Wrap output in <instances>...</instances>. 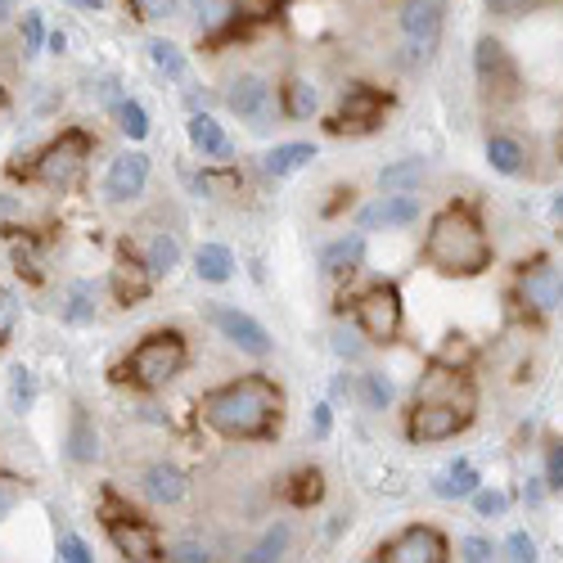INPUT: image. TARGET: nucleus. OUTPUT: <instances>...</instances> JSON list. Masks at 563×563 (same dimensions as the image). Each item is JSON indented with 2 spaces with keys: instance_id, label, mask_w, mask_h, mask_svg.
Instances as JSON below:
<instances>
[{
  "instance_id": "nucleus-45",
  "label": "nucleus",
  "mask_w": 563,
  "mask_h": 563,
  "mask_svg": "<svg viewBox=\"0 0 563 563\" xmlns=\"http://www.w3.org/2000/svg\"><path fill=\"white\" fill-rule=\"evenodd\" d=\"M536 5H541V0H487V10L500 14V19H518V14L536 10Z\"/></svg>"
},
{
  "instance_id": "nucleus-51",
  "label": "nucleus",
  "mask_w": 563,
  "mask_h": 563,
  "mask_svg": "<svg viewBox=\"0 0 563 563\" xmlns=\"http://www.w3.org/2000/svg\"><path fill=\"white\" fill-rule=\"evenodd\" d=\"M163 559H176V563H199V559H208V550H203V545H172V550H163Z\"/></svg>"
},
{
  "instance_id": "nucleus-39",
  "label": "nucleus",
  "mask_w": 563,
  "mask_h": 563,
  "mask_svg": "<svg viewBox=\"0 0 563 563\" xmlns=\"http://www.w3.org/2000/svg\"><path fill=\"white\" fill-rule=\"evenodd\" d=\"M230 14V0H199V32H217Z\"/></svg>"
},
{
  "instance_id": "nucleus-14",
  "label": "nucleus",
  "mask_w": 563,
  "mask_h": 563,
  "mask_svg": "<svg viewBox=\"0 0 563 563\" xmlns=\"http://www.w3.org/2000/svg\"><path fill=\"white\" fill-rule=\"evenodd\" d=\"M149 185V158L140 149H127L109 163V176H104V199L109 203H131L136 194H145Z\"/></svg>"
},
{
  "instance_id": "nucleus-36",
  "label": "nucleus",
  "mask_w": 563,
  "mask_h": 563,
  "mask_svg": "<svg viewBox=\"0 0 563 563\" xmlns=\"http://www.w3.org/2000/svg\"><path fill=\"white\" fill-rule=\"evenodd\" d=\"M469 500H473V514L478 518H500L509 509V496L505 491H496V487H478Z\"/></svg>"
},
{
  "instance_id": "nucleus-34",
  "label": "nucleus",
  "mask_w": 563,
  "mask_h": 563,
  "mask_svg": "<svg viewBox=\"0 0 563 563\" xmlns=\"http://www.w3.org/2000/svg\"><path fill=\"white\" fill-rule=\"evenodd\" d=\"M32 401H37V374L19 365V370H14V379H10V406H14V415L32 410Z\"/></svg>"
},
{
  "instance_id": "nucleus-32",
  "label": "nucleus",
  "mask_w": 563,
  "mask_h": 563,
  "mask_svg": "<svg viewBox=\"0 0 563 563\" xmlns=\"http://www.w3.org/2000/svg\"><path fill=\"white\" fill-rule=\"evenodd\" d=\"M316 104H320V95H316V86H311V82L293 77V82L284 86V113H289V118H311V113H316Z\"/></svg>"
},
{
  "instance_id": "nucleus-10",
  "label": "nucleus",
  "mask_w": 563,
  "mask_h": 563,
  "mask_svg": "<svg viewBox=\"0 0 563 563\" xmlns=\"http://www.w3.org/2000/svg\"><path fill=\"white\" fill-rule=\"evenodd\" d=\"M374 559L383 563H442L446 559V536L437 527H406L392 541L379 545Z\"/></svg>"
},
{
  "instance_id": "nucleus-44",
  "label": "nucleus",
  "mask_w": 563,
  "mask_h": 563,
  "mask_svg": "<svg viewBox=\"0 0 563 563\" xmlns=\"http://www.w3.org/2000/svg\"><path fill=\"white\" fill-rule=\"evenodd\" d=\"M505 550H509V559H518V563H532L536 559V541L527 532H509Z\"/></svg>"
},
{
  "instance_id": "nucleus-30",
  "label": "nucleus",
  "mask_w": 563,
  "mask_h": 563,
  "mask_svg": "<svg viewBox=\"0 0 563 563\" xmlns=\"http://www.w3.org/2000/svg\"><path fill=\"white\" fill-rule=\"evenodd\" d=\"M64 320H68V325H91V320H95V284L91 280H77L73 289H68Z\"/></svg>"
},
{
  "instance_id": "nucleus-42",
  "label": "nucleus",
  "mask_w": 563,
  "mask_h": 563,
  "mask_svg": "<svg viewBox=\"0 0 563 563\" xmlns=\"http://www.w3.org/2000/svg\"><path fill=\"white\" fill-rule=\"evenodd\" d=\"M176 5H181V0H131V10H136L140 19H172Z\"/></svg>"
},
{
  "instance_id": "nucleus-19",
  "label": "nucleus",
  "mask_w": 563,
  "mask_h": 563,
  "mask_svg": "<svg viewBox=\"0 0 563 563\" xmlns=\"http://www.w3.org/2000/svg\"><path fill=\"white\" fill-rule=\"evenodd\" d=\"M190 145L199 149L203 158H230V136L221 131L217 118H208V113H190Z\"/></svg>"
},
{
  "instance_id": "nucleus-7",
  "label": "nucleus",
  "mask_w": 563,
  "mask_h": 563,
  "mask_svg": "<svg viewBox=\"0 0 563 563\" xmlns=\"http://www.w3.org/2000/svg\"><path fill=\"white\" fill-rule=\"evenodd\" d=\"M473 73H478V86L487 91V100H514L518 95V68L500 41L482 37L473 46Z\"/></svg>"
},
{
  "instance_id": "nucleus-54",
  "label": "nucleus",
  "mask_w": 563,
  "mask_h": 563,
  "mask_svg": "<svg viewBox=\"0 0 563 563\" xmlns=\"http://www.w3.org/2000/svg\"><path fill=\"white\" fill-rule=\"evenodd\" d=\"M46 46L55 50V55H64V50H68V37H64V32H50V37H46Z\"/></svg>"
},
{
  "instance_id": "nucleus-22",
  "label": "nucleus",
  "mask_w": 563,
  "mask_h": 563,
  "mask_svg": "<svg viewBox=\"0 0 563 563\" xmlns=\"http://www.w3.org/2000/svg\"><path fill=\"white\" fill-rule=\"evenodd\" d=\"M145 496L154 500V505H176V500L185 496V473L176 469V464H154V469L145 473Z\"/></svg>"
},
{
  "instance_id": "nucleus-49",
  "label": "nucleus",
  "mask_w": 563,
  "mask_h": 563,
  "mask_svg": "<svg viewBox=\"0 0 563 563\" xmlns=\"http://www.w3.org/2000/svg\"><path fill=\"white\" fill-rule=\"evenodd\" d=\"M329 428H334V406H329V401H320V406L311 410V433L329 437Z\"/></svg>"
},
{
  "instance_id": "nucleus-53",
  "label": "nucleus",
  "mask_w": 563,
  "mask_h": 563,
  "mask_svg": "<svg viewBox=\"0 0 563 563\" xmlns=\"http://www.w3.org/2000/svg\"><path fill=\"white\" fill-rule=\"evenodd\" d=\"M545 500V478H527V505H541Z\"/></svg>"
},
{
  "instance_id": "nucleus-33",
  "label": "nucleus",
  "mask_w": 563,
  "mask_h": 563,
  "mask_svg": "<svg viewBox=\"0 0 563 563\" xmlns=\"http://www.w3.org/2000/svg\"><path fill=\"white\" fill-rule=\"evenodd\" d=\"M145 262H149V271H154V275H172L176 266H181V244H176L172 235H154Z\"/></svg>"
},
{
  "instance_id": "nucleus-57",
  "label": "nucleus",
  "mask_w": 563,
  "mask_h": 563,
  "mask_svg": "<svg viewBox=\"0 0 563 563\" xmlns=\"http://www.w3.org/2000/svg\"><path fill=\"white\" fill-rule=\"evenodd\" d=\"M550 212H554V217H559V221H563V190H559V194H554V208H550Z\"/></svg>"
},
{
  "instance_id": "nucleus-20",
  "label": "nucleus",
  "mask_w": 563,
  "mask_h": 563,
  "mask_svg": "<svg viewBox=\"0 0 563 563\" xmlns=\"http://www.w3.org/2000/svg\"><path fill=\"white\" fill-rule=\"evenodd\" d=\"M68 460H77V464L100 460V433H95L86 410H73V424H68Z\"/></svg>"
},
{
  "instance_id": "nucleus-3",
  "label": "nucleus",
  "mask_w": 563,
  "mask_h": 563,
  "mask_svg": "<svg viewBox=\"0 0 563 563\" xmlns=\"http://www.w3.org/2000/svg\"><path fill=\"white\" fill-rule=\"evenodd\" d=\"M185 361H190L185 338L176 334V329H158V334H149L145 343H136V352L127 356V379L145 392L167 388V383L185 370Z\"/></svg>"
},
{
  "instance_id": "nucleus-37",
  "label": "nucleus",
  "mask_w": 563,
  "mask_h": 563,
  "mask_svg": "<svg viewBox=\"0 0 563 563\" xmlns=\"http://www.w3.org/2000/svg\"><path fill=\"white\" fill-rule=\"evenodd\" d=\"M361 388H365V406L370 410H388L392 406V379L388 374H365Z\"/></svg>"
},
{
  "instance_id": "nucleus-11",
  "label": "nucleus",
  "mask_w": 563,
  "mask_h": 563,
  "mask_svg": "<svg viewBox=\"0 0 563 563\" xmlns=\"http://www.w3.org/2000/svg\"><path fill=\"white\" fill-rule=\"evenodd\" d=\"M208 320L217 325L221 338H230V343L239 347V352H248V356H271L275 352L266 325H262V320H253L248 311H239V307H212Z\"/></svg>"
},
{
  "instance_id": "nucleus-2",
  "label": "nucleus",
  "mask_w": 563,
  "mask_h": 563,
  "mask_svg": "<svg viewBox=\"0 0 563 563\" xmlns=\"http://www.w3.org/2000/svg\"><path fill=\"white\" fill-rule=\"evenodd\" d=\"M424 257L442 275H482L491 266V244L469 208H446L428 226Z\"/></svg>"
},
{
  "instance_id": "nucleus-6",
  "label": "nucleus",
  "mask_w": 563,
  "mask_h": 563,
  "mask_svg": "<svg viewBox=\"0 0 563 563\" xmlns=\"http://www.w3.org/2000/svg\"><path fill=\"white\" fill-rule=\"evenodd\" d=\"M104 527H109V541L118 545V554H127V559H136V563L163 559V541H158V532L140 514H127V509H118L109 500V518H104Z\"/></svg>"
},
{
  "instance_id": "nucleus-47",
  "label": "nucleus",
  "mask_w": 563,
  "mask_h": 563,
  "mask_svg": "<svg viewBox=\"0 0 563 563\" xmlns=\"http://www.w3.org/2000/svg\"><path fill=\"white\" fill-rule=\"evenodd\" d=\"M460 559L487 563L491 559V541H482V536H464V541H460Z\"/></svg>"
},
{
  "instance_id": "nucleus-41",
  "label": "nucleus",
  "mask_w": 563,
  "mask_h": 563,
  "mask_svg": "<svg viewBox=\"0 0 563 563\" xmlns=\"http://www.w3.org/2000/svg\"><path fill=\"white\" fill-rule=\"evenodd\" d=\"M545 487L563 491V442H554L550 451H545Z\"/></svg>"
},
{
  "instance_id": "nucleus-17",
  "label": "nucleus",
  "mask_w": 563,
  "mask_h": 563,
  "mask_svg": "<svg viewBox=\"0 0 563 563\" xmlns=\"http://www.w3.org/2000/svg\"><path fill=\"white\" fill-rule=\"evenodd\" d=\"M158 275L149 271L145 257H136L131 248H122L118 262H113V293H118L122 307H136V302L149 298V289H154Z\"/></svg>"
},
{
  "instance_id": "nucleus-28",
  "label": "nucleus",
  "mask_w": 563,
  "mask_h": 563,
  "mask_svg": "<svg viewBox=\"0 0 563 563\" xmlns=\"http://www.w3.org/2000/svg\"><path fill=\"white\" fill-rule=\"evenodd\" d=\"M289 541H293V527H289V523H275V527H266V536L253 545V550L244 554V559H248V563H271V559H284Z\"/></svg>"
},
{
  "instance_id": "nucleus-23",
  "label": "nucleus",
  "mask_w": 563,
  "mask_h": 563,
  "mask_svg": "<svg viewBox=\"0 0 563 563\" xmlns=\"http://www.w3.org/2000/svg\"><path fill=\"white\" fill-rule=\"evenodd\" d=\"M194 271L208 284H226L230 275H235V253H230L226 244H203L199 253H194Z\"/></svg>"
},
{
  "instance_id": "nucleus-25",
  "label": "nucleus",
  "mask_w": 563,
  "mask_h": 563,
  "mask_svg": "<svg viewBox=\"0 0 563 563\" xmlns=\"http://www.w3.org/2000/svg\"><path fill=\"white\" fill-rule=\"evenodd\" d=\"M311 158H316V149L302 145V140H289V145H275L271 154L262 158V167H266L271 176H293V172H302Z\"/></svg>"
},
{
  "instance_id": "nucleus-56",
  "label": "nucleus",
  "mask_w": 563,
  "mask_h": 563,
  "mask_svg": "<svg viewBox=\"0 0 563 563\" xmlns=\"http://www.w3.org/2000/svg\"><path fill=\"white\" fill-rule=\"evenodd\" d=\"M14 5H19V0H0V19H10V14H14Z\"/></svg>"
},
{
  "instance_id": "nucleus-31",
  "label": "nucleus",
  "mask_w": 563,
  "mask_h": 563,
  "mask_svg": "<svg viewBox=\"0 0 563 563\" xmlns=\"http://www.w3.org/2000/svg\"><path fill=\"white\" fill-rule=\"evenodd\" d=\"M419 181H424V158H406V163H392L379 172L383 190H415Z\"/></svg>"
},
{
  "instance_id": "nucleus-40",
  "label": "nucleus",
  "mask_w": 563,
  "mask_h": 563,
  "mask_svg": "<svg viewBox=\"0 0 563 563\" xmlns=\"http://www.w3.org/2000/svg\"><path fill=\"white\" fill-rule=\"evenodd\" d=\"M14 329H19V302L10 289H0V347L14 338Z\"/></svg>"
},
{
  "instance_id": "nucleus-18",
  "label": "nucleus",
  "mask_w": 563,
  "mask_h": 563,
  "mask_svg": "<svg viewBox=\"0 0 563 563\" xmlns=\"http://www.w3.org/2000/svg\"><path fill=\"white\" fill-rule=\"evenodd\" d=\"M419 401H446V406H464V410H473V388H469V379L460 374V365H442L437 361L433 370L419 379Z\"/></svg>"
},
{
  "instance_id": "nucleus-16",
  "label": "nucleus",
  "mask_w": 563,
  "mask_h": 563,
  "mask_svg": "<svg viewBox=\"0 0 563 563\" xmlns=\"http://www.w3.org/2000/svg\"><path fill=\"white\" fill-rule=\"evenodd\" d=\"M226 104H230V113H239V118L253 122V127H266V122H271V86L257 73L235 77L226 91Z\"/></svg>"
},
{
  "instance_id": "nucleus-12",
  "label": "nucleus",
  "mask_w": 563,
  "mask_h": 563,
  "mask_svg": "<svg viewBox=\"0 0 563 563\" xmlns=\"http://www.w3.org/2000/svg\"><path fill=\"white\" fill-rule=\"evenodd\" d=\"M401 32L410 37V59H428L442 37V0H406Z\"/></svg>"
},
{
  "instance_id": "nucleus-1",
  "label": "nucleus",
  "mask_w": 563,
  "mask_h": 563,
  "mask_svg": "<svg viewBox=\"0 0 563 563\" xmlns=\"http://www.w3.org/2000/svg\"><path fill=\"white\" fill-rule=\"evenodd\" d=\"M280 406L284 392L271 379H262V374H248V379H235L226 388H212L199 401V415L212 433L230 437V442H257V437L275 433Z\"/></svg>"
},
{
  "instance_id": "nucleus-52",
  "label": "nucleus",
  "mask_w": 563,
  "mask_h": 563,
  "mask_svg": "<svg viewBox=\"0 0 563 563\" xmlns=\"http://www.w3.org/2000/svg\"><path fill=\"white\" fill-rule=\"evenodd\" d=\"M14 505H19V487L10 478H0V523L14 514Z\"/></svg>"
},
{
  "instance_id": "nucleus-55",
  "label": "nucleus",
  "mask_w": 563,
  "mask_h": 563,
  "mask_svg": "<svg viewBox=\"0 0 563 563\" xmlns=\"http://www.w3.org/2000/svg\"><path fill=\"white\" fill-rule=\"evenodd\" d=\"M68 5H77V10H100L104 0H68Z\"/></svg>"
},
{
  "instance_id": "nucleus-48",
  "label": "nucleus",
  "mask_w": 563,
  "mask_h": 563,
  "mask_svg": "<svg viewBox=\"0 0 563 563\" xmlns=\"http://www.w3.org/2000/svg\"><path fill=\"white\" fill-rule=\"evenodd\" d=\"M23 46H28L32 55L46 46V28H41V14H28V19H23Z\"/></svg>"
},
{
  "instance_id": "nucleus-13",
  "label": "nucleus",
  "mask_w": 563,
  "mask_h": 563,
  "mask_svg": "<svg viewBox=\"0 0 563 563\" xmlns=\"http://www.w3.org/2000/svg\"><path fill=\"white\" fill-rule=\"evenodd\" d=\"M518 298L523 307H532L536 316H550V311L563 307V271L550 262H532L518 280Z\"/></svg>"
},
{
  "instance_id": "nucleus-21",
  "label": "nucleus",
  "mask_w": 563,
  "mask_h": 563,
  "mask_svg": "<svg viewBox=\"0 0 563 563\" xmlns=\"http://www.w3.org/2000/svg\"><path fill=\"white\" fill-rule=\"evenodd\" d=\"M361 257H365V235H343L320 253V271L325 275H347V271L361 266Z\"/></svg>"
},
{
  "instance_id": "nucleus-46",
  "label": "nucleus",
  "mask_w": 563,
  "mask_h": 563,
  "mask_svg": "<svg viewBox=\"0 0 563 563\" xmlns=\"http://www.w3.org/2000/svg\"><path fill=\"white\" fill-rule=\"evenodd\" d=\"M437 361H442V365H464V361H469V343H464L460 334H451L442 343V352H437Z\"/></svg>"
},
{
  "instance_id": "nucleus-9",
  "label": "nucleus",
  "mask_w": 563,
  "mask_h": 563,
  "mask_svg": "<svg viewBox=\"0 0 563 563\" xmlns=\"http://www.w3.org/2000/svg\"><path fill=\"white\" fill-rule=\"evenodd\" d=\"M469 419H473V410H464V406H446V401H415V415H410L406 433H410V442L433 446V442L455 437L464 424H469Z\"/></svg>"
},
{
  "instance_id": "nucleus-4",
  "label": "nucleus",
  "mask_w": 563,
  "mask_h": 563,
  "mask_svg": "<svg viewBox=\"0 0 563 563\" xmlns=\"http://www.w3.org/2000/svg\"><path fill=\"white\" fill-rule=\"evenodd\" d=\"M86 154H91V140H86L82 131H64L55 145H46L37 154V163L28 167V176L41 185H50V190H68V185H77V176H82Z\"/></svg>"
},
{
  "instance_id": "nucleus-5",
  "label": "nucleus",
  "mask_w": 563,
  "mask_h": 563,
  "mask_svg": "<svg viewBox=\"0 0 563 563\" xmlns=\"http://www.w3.org/2000/svg\"><path fill=\"white\" fill-rule=\"evenodd\" d=\"M356 325L374 343H392L401 334V293L392 284H374L356 298Z\"/></svg>"
},
{
  "instance_id": "nucleus-24",
  "label": "nucleus",
  "mask_w": 563,
  "mask_h": 563,
  "mask_svg": "<svg viewBox=\"0 0 563 563\" xmlns=\"http://www.w3.org/2000/svg\"><path fill=\"white\" fill-rule=\"evenodd\" d=\"M478 487H482V478H478V473H473L464 460H455L451 469L433 478V491H437L442 500H464V496H473Z\"/></svg>"
},
{
  "instance_id": "nucleus-35",
  "label": "nucleus",
  "mask_w": 563,
  "mask_h": 563,
  "mask_svg": "<svg viewBox=\"0 0 563 563\" xmlns=\"http://www.w3.org/2000/svg\"><path fill=\"white\" fill-rule=\"evenodd\" d=\"M113 113H118V127H122V136H131V140H145V136H149V113L140 109L136 100H122Z\"/></svg>"
},
{
  "instance_id": "nucleus-27",
  "label": "nucleus",
  "mask_w": 563,
  "mask_h": 563,
  "mask_svg": "<svg viewBox=\"0 0 563 563\" xmlns=\"http://www.w3.org/2000/svg\"><path fill=\"white\" fill-rule=\"evenodd\" d=\"M145 50H149V59H154V68L167 77V82H185V77H190V64H185V55L172 46V41L154 37Z\"/></svg>"
},
{
  "instance_id": "nucleus-29",
  "label": "nucleus",
  "mask_w": 563,
  "mask_h": 563,
  "mask_svg": "<svg viewBox=\"0 0 563 563\" xmlns=\"http://www.w3.org/2000/svg\"><path fill=\"white\" fill-rule=\"evenodd\" d=\"M284 496H289L298 509H311L320 496H325V478H320V469H302V473H293L289 487H284Z\"/></svg>"
},
{
  "instance_id": "nucleus-26",
  "label": "nucleus",
  "mask_w": 563,
  "mask_h": 563,
  "mask_svg": "<svg viewBox=\"0 0 563 563\" xmlns=\"http://www.w3.org/2000/svg\"><path fill=\"white\" fill-rule=\"evenodd\" d=\"M487 163L496 167L500 176H518L527 167V149L518 145V140H509V136H491L487 140Z\"/></svg>"
},
{
  "instance_id": "nucleus-43",
  "label": "nucleus",
  "mask_w": 563,
  "mask_h": 563,
  "mask_svg": "<svg viewBox=\"0 0 563 563\" xmlns=\"http://www.w3.org/2000/svg\"><path fill=\"white\" fill-rule=\"evenodd\" d=\"M59 559H68V563H91L95 554H91V545H86L82 536H59Z\"/></svg>"
},
{
  "instance_id": "nucleus-8",
  "label": "nucleus",
  "mask_w": 563,
  "mask_h": 563,
  "mask_svg": "<svg viewBox=\"0 0 563 563\" xmlns=\"http://www.w3.org/2000/svg\"><path fill=\"white\" fill-rule=\"evenodd\" d=\"M383 113H388V95L374 91V86H352L343 95V104H338L329 131H338V136H365V131H374L383 122Z\"/></svg>"
},
{
  "instance_id": "nucleus-38",
  "label": "nucleus",
  "mask_w": 563,
  "mask_h": 563,
  "mask_svg": "<svg viewBox=\"0 0 563 563\" xmlns=\"http://www.w3.org/2000/svg\"><path fill=\"white\" fill-rule=\"evenodd\" d=\"M230 10H235L239 19H248V23H266V19H275L280 0H230Z\"/></svg>"
},
{
  "instance_id": "nucleus-50",
  "label": "nucleus",
  "mask_w": 563,
  "mask_h": 563,
  "mask_svg": "<svg viewBox=\"0 0 563 563\" xmlns=\"http://www.w3.org/2000/svg\"><path fill=\"white\" fill-rule=\"evenodd\" d=\"M334 352L343 356V361H356V356H361V338L347 334V329H338V334H334Z\"/></svg>"
},
{
  "instance_id": "nucleus-15",
  "label": "nucleus",
  "mask_w": 563,
  "mask_h": 563,
  "mask_svg": "<svg viewBox=\"0 0 563 563\" xmlns=\"http://www.w3.org/2000/svg\"><path fill=\"white\" fill-rule=\"evenodd\" d=\"M410 221H419V199L410 190H388L383 199H374L370 208H361L356 226L361 230H401V226H410Z\"/></svg>"
}]
</instances>
